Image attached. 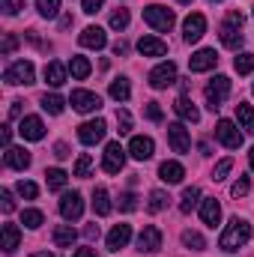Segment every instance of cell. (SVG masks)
<instances>
[{"label": "cell", "mask_w": 254, "mask_h": 257, "mask_svg": "<svg viewBox=\"0 0 254 257\" xmlns=\"http://www.w3.org/2000/svg\"><path fill=\"white\" fill-rule=\"evenodd\" d=\"M69 105H72L78 114H93V111L102 108V99H99V93H90V90H72Z\"/></svg>", "instance_id": "5b68a950"}, {"label": "cell", "mask_w": 254, "mask_h": 257, "mask_svg": "<svg viewBox=\"0 0 254 257\" xmlns=\"http://www.w3.org/2000/svg\"><path fill=\"white\" fill-rule=\"evenodd\" d=\"M66 180H69V174H66L63 168H51V171H45V183H48L51 192H60V189L66 186Z\"/></svg>", "instance_id": "4dcf8cb0"}, {"label": "cell", "mask_w": 254, "mask_h": 257, "mask_svg": "<svg viewBox=\"0 0 254 257\" xmlns=\"http://www.w3.org/2000/svg\"><path fill=\"white\" fill-rule=\"evenodd\" d=\"M75 239H78V233H75L72 224H57V227H54V245H57V248H72Z\"/></svg>", "instance_id": "d4e9b609"}, {"label": "cell", "mask_w": 254, "mask_h": 257, "mask_svg": "<svg viewBox=\"0 0 254 257\" xmlns=\"http://www.w3.org/2000/svg\"><path fill=\"white\" fill-rule=\"evenodd\" d=\"M111 27L114 30H126L129 27V9H114L111 12Z\"/></svg>", "instance_id": "60d3db41"}, {"label": "cell", "mask_w": 254, "mask_h": 257, "mask_svg": "<svg viewBox=\"0 0 254 257\" xmlns=\"http://www.w3.org/2000/svg\"><path fill=\"white\" fill-rule=\"evenodd\" d=\"M30 257H54V254H45V251H36V254H30Z\"/></svg>", "instance_id": "91938a15"}, {"label": "cell", "mask_w": 254, "mask_h": 257, "mask_svg": "<svg viewBox=\"0 0 254 257\" xmlns=\"http://www.w3.org/2000/svg\"><path fill=\"white\" fill-rule=\"evenodd\" d=\"M36 9L42 18H54L60 12V0H36Z\"/></svg>", "instance_id": "74e56055"}, {"label": "cell", "mask_w": 254, "mask_h": 257, "mask_svg": "<svg viewBox=\"0 0 254 257\" xmlns=\"http://www.w3.org/2000/svg\"><path fill=\"white\" fill-rule=\"evenodd\" d=\"M0 9L6 15H15L18 9H24V0H0Z\"/></svg>", "instance_id": "7dc6e473"}, {"label": "cell", "mask_w": 254, "mask_h": 257, "mask_svg": "<svg viewBox=\"0 0 254 257\" xmlns=\"http://www.w3.org/2000/svg\"><path fill=\"white\" fill-rule=\"evenodd\" d=\"M105 132H108V123L105 120H90V123H84V126L78 128V138H81V144L93 147V144H99L105 138Z\"/></svg>", "instance_id": "8fae6325"}, {"label": "cell", "mask_w": 254, "mask_h": 257, "mask_svg": "<svg viewBox=\"0 0 254 257\" xmlns=\"http://www.w3.org/2000/svg\"><path fill=\"white\" fill-rule=\"evenodd\" d=\"M248 159H251V171H254V147H251V153H248Z\"/></svg>", "instance_id": "94428289"}, {"label": "cell", "mask_w": 254, "mask_h": 257, "mask_svg": "<svg viewBox=\"0 0 254 257\" xmlns=\"http://www.w3.org/2000/svg\"><path fill=\"white\" fill-rule=\"evenodd\" d=\"M159 177H162L168 186H177V183H183L186 171H183L180 162H162V165H159Z\"/></svg>", "instance_id": "7402d4cb"}, {"label": "cell", "mask_w": 254, "mask_h": 257, "mask_svg": "<svg viewBox=\"0 0 254 257\" xmlns=\"http://www.w3.org/2000/svg\"><path fill=\"white\" fill-rule=\"evenodd\" d=\"M117 123H120V132H123V135L132 132V117H129V111H117Z\"/></svg>", "instance_id": "f907efd6"}, {"label": "cell", "mask_w": 254, "mask_h": 257, "mask_svg": "<svg viewBox=\"0 0 254 257\" xmlns=\"http://www.w3.org/2000/svg\"><path fill=\"white\" fill-rule=\"evenodd\" d=\"M174 111H177L186 123H200V111L194 108V102H191L189 96H180V99H177V105H174Z\"/></svg>", "instance_id": "cb8c5ba5"}, {"label": "cell", "mask_w": 254, "mask_h": 257, "mask_svg": "<svg viewBox=\"0 0 254 257\" xmlns=\"http://www.w3.org/2000/svg\"><path fill=\"white\" fill-rule=\"evenodd\" d=\"M18 132H21L24 141H42V138H45V123H42L39 117H24L21 126H18Z\"/></svg>", "instance_id": "ffe728a7"}, {"label": "cell", "mask_w": 254, "mask_h": 257, "mask_svg": "<svg viewBox=\"0 0 254 257\" xmlns=\"http://www.w3.org/2000/svg\"><path fill=\"white\" fill-rule=\"evenodd\" d=\"M84 236L87 239H99V224H87L84 227Z\"/></svg>", "instance_id": "f5cc1de1"}, {"label": "cell", "mask_w": 254, "mask_h": 257, "mask_svg": "<svg viewBox=\"0 0 254 257\" xmlns=\"http://www.w3.org/2000/svg\"><path fill=\"white\" fill-rule=\"evenodd\" d=\"M168 200H171L168 194L162 192V189H156V192H150V203H147V209H150V212H162V209L168 206Z\"/></svg>", "instance_id": "d590c367"}, {"label": "cell", "mask_w": 254, "mask_h": 257, "mask_svg": "<svg viewBox=\"0 0 254 257\" xmlns=\"http://www.w3.org/2000/svg\"><path fill=\"white\" fill-rule=\"evenodd\" d=\"M227 96H230V78L227 75H215L206 84V105H209V111H218Z\"/></svg>", "instance_id": "3957f363"}, {"label": "cell", "mask_w": 254, "mask_h": 257, "mask_svg": "<svg viewBox=\"0 0 254 257\" xmlns=\"http://www.w3.org/2000/svg\"><path fill=\"white\" fill-rule=\"evenodd\" d=\"M197 200H200V189H197V186H189V189L183 192V200H180V212L189 215L191 209L197 206Z\"/></svg>", "instance_id": "d6a6232c"}, {"label": "cell", "mask_w": 254, "mask_h": 257, "mask_svg": "<svg viewBox=\"0 0 254 257\" xmlns=\"http://www.w3.org/2000/svg\"><path fill=\"white\" fill-rule=\"evenodd\" d=\"M129 239H132V227L129 224H117L111 233H108V248L111 251H120V248H126Z\"/></svg>", "instance_id": "603a6c76"}, {"label": "cell", "mask_w": 254, "mask_h": 257, "mask_svg": "<svg viewBox=\"0 0 254 257\" xmlns=\"http://www.w3.org/2000/svg\"><path fill=\"white\" fill-rule=\"evenodd\" d=\"M242 24H245V18L239 12H227V21L221 24V45L224 48H230V51H239L242 48V42H245Z\"/></svg>", "instance_id": "7a4b0ae2"}, {"label": "cell", "mask_w": 254, "mask_h": 257, "mask_svg": "<svg viewBox=\"0 0 254 257\" xmlns=\"http://www.w3.org/2000/svg\"><path fill=\"white\" fill-rule=\"evenodd\" d=\"M6 168H15V171H24L30 168V153L24 147H6V156H3Z\"/></svg>", "instance_id": "44dd1931"}, {"label": "cell", "mask_w": 254, "mask_h": 257, "mask_svg": "<svg viewBox=\"0 0 254 257\" xmlns=\"http://www.w3.org/2000/svg\"><path fill=\"white\" fill-rule=\"evenodd\" d=\"M168 144H171L174 153H189V147H191L189 128L183 126V123H171L168 126Z\"/></svg>", "instance_id": "7c38bea8"}, {"label": "cell", "mask_w": 254, "mask_h": 257, "mask_svg": "<svg viewBox=\"0 0 254 257\" xmlns=\"http://www.w3.org/2000/svg\"><path fill=\"white\" fill-rule=\"evenodd\" d=\"M138 51L141 57H165L168 54V42L159 36H141L138 39Z\"/></svg>", "instance_id": "4fadbf2b"}, {"label": "cell", "mask_w": 254, "mask_h": 257, "mask_svg": "<svg viewBox=\"0 0 254 257\" xmlns=\"http://www.w3.org/2000/svg\"><path fill=\"white\" fill-rule=\"evenodd\" d=\"M45 81L51 87H63L66 84V66L60 60H51V63L45 66Z\"/></svg>", "instance_id": "484cf974"}, {"label": "cell", "mask_w": 254, "mask_h": 257, "mask_svg": "<svg viewBox=\"0 0 254 257\" xmlns=\"http://www.w3.org/2000/svg\"><path fill=\"white\" fill-rule=\"evenodd\" d=\"M78 42H81L84 48L102 51V48L108 45V36H105V30H102V27H84V33L78 36Z\"/></svg>", "instance_id": "e0dca14e"}, {"label": "cell", "mask_w": 254, "mask_h": 257, "mask_svg": "<svg viewBox=\"0 0 254 257\" xmlns=\"http://www.w3.org/2000/svg\"><path fill=\"white\" fill-rule=\"evenodd\" d=\"M126 51H129V45L123 42V39H120V42H114V54H117V57H120V54H126Z\"/></svg>", "instance_id": "9f6ffc18"}, {"label": "cell", "mask_w": 254, "mask_h": 257, "mask_svg": "<svg viewBox=\"0 0 254 257\" xmlns=\"http://www.w3.org/2000/svg\"><path fill=\"white\" fill-rule=\"evenodd\" d=\"M200 218H203L206 227H215L221 221V203L215 197H203L200 200Z\"/></svg>", "instance_id": "d6986e66"}, {"label": "cell", "mask_w": 254, "mask_h": 257, "mask_svg": "<svg viewBox=\"0 0 254 257\" xmlns=\"http://www.w3.org/2000/svg\"><path fill=\"white\" fill-rule=\"evenodd\" d=\"M0 206H3V212H6V215L15 209V200H12V192H9V189H3V192H0Z\"/></svg>", "instance_id": "c3c4849f"}, {"label": "cell", "mask_w": 254, "mask_h": 257, "mask_svg": "<svg viewBox=\"0 0 254 257\" xmlns=\"http://www.w3.org/2000/svg\"><path fill=\"white\" fill-rule=\"evenodd\" d=\"M90 174H93V156H90V153H81L78 162H75V177L84 180V177H90Z\"/></svg>", "instance_id": "e575fe53"}, {"label": "cell", "mask_w": 254, "mask_h": 257, "mask_svg": "<svg viewBox=\"0 0 254 257\" xmlns=\"http://www.w3.org/2000/svg\"><path fill=\"white\" fill-rule=\"evenodd\" d=\"M60 215H63L66 221H78V218L84 215V197L78 192L63 194V200H60Z\"/></svg>", "instance_id": "30bf717a"}, {"label": "cell", "mask_w": 254, "mask_h": 257, "mask_svg": "<svg viewBox=\"0 0 254 257\" xmlns=\"http://www.w3.org/2000/svg\"><path fill=\"white\" fill-rule=\"evenodd\" d=\"M75 257H99V254H96V248H78Z\"/></svg>", "instance_id": "6f0895ef"}, {"label": "cell", "mask_w": 254, "mask_h": 257, "mask_svg": "<svg viewBox=\"0 0 254 257\" xmlns=\"http://www.w3.org/2000/svg\"><path fill=\"white\" fill-rule=\"evenodd\" d=\"M203 33H206V18L200 12H191L189 18H186V24H183V39L186 42H197Z\"/></svg>", "instance_id": "5bb4252c"}, {"label": "cell", "mask_w": 254, "mask_h": 257, "mask_svg": "<svg viewBox=\"0 0 254 257\" xmlns=\"http://www.w3.org/2000/svg\"><path fill=\"white\" fill-rule=\"evenodd\" d=\"M102 3H105V0H81V9H84L87 15H93V12L102 9Z\"/></svg>", "instance_id": "816d5d0a"}, {"label": "cell", "mask_w": 254, "mask_h": 257, "mask_svg": "<svg viewBox=\"0 0 254 257\" xmlns=\"http://www.w3.org/2000/svg\"><path fill=\"white\" fill-rule=\"evenodd\" d=\"M129 96H132V87H129L126 78H117V81H111V99H114V102H126Z\"/></svg>", "instance_id": "836d02e7"}, {"label": "cell", "mask_w": 254, "mask_h": 257, "mask_svg": "<svg viewBox=\"0 0 254 257\" xmlns=\"http://www.w3.org/2000/svg\"><path fill=\"white\" fill-rule=\"evenodd\" d=\"M251 12H254V9H251Z\"/></svg>", "instance_id": "be15d7a7"}, {"label": "cell", "mask_w": 254, "mask_h": 257, "mask_svg": "<svg viewBox=\"0 0 254 257\" xmlns=\"http://www.w3.org/2000/svg\"><path fill=\"white\" fill-rule=\"evenodd\" d=\"M15 192L21 194V197H27V200H33V197L39 194V189H36V183H30V180H21V183L15 186Z\"/></svg>", "instance_id": "7bdbcfd3"}, {"label": "cell", "mask_w": 254, "mask_h": 257, "mask_svg": "<svg viewBox=\"0 0 254 257\" xmlns=\"http://www.w3.org/2000/svg\"><path fill=\"white\" fill-rule=\"evenodd\" d=\"M120 209H123V212H135V209H138V197L132 192L120 194Z\"/></svg>", "instance_id": "f6af8a7d"}, {"label": "cell", "mask_w": 254, "mask_h": 257, "mask_svg": "<svg viewBox=\"0 0 254 257\" xmlns=\"http://www.w3.org/2000/svg\"><path fill=\"white\" fill-rule=\"evenodd\" d=\"M39 102H42V111H48L51 117H57V114H63V105H66V102L60 99V96H57V93H51V96L45 93V96H42Z\"/></svg>", "instance_id": "1f68e13d"}, {"label": "cell", "mask_w": 254, "mask_h": 257, "mask_svg": "<svg viewBox=\"0 0 254 257\" xmlns=\"http://www.w3.org/2000/svg\"><path fill=\"white\" fill-rule=\"evenodd\" d=\"M248 239H251V224H248L245 218H230V224L224 227L218 245H221L224 251H236V248H242Z\"/></svg>", "instance_id": "6da1fadb"}, {"label": "cell", "mask_w": 254, "mask_h": 257, "mask_svg": "<svg viewBox=\"0 0 254 257\" xmlns=\"http://www.w3.org/2000/svg\"><path fill=\"white\" fill-rule=\"evenodd\" d=\"M93 209H96V215H111V194L108 189H96L93 192Z\"/></svg>", "instance_id": "83f0119b"}, {"label": "cell", "mask_w": 254, "mask_h": 257, "mask_svg": "<svg viewBox=\"0 0 254 257\" xmlns=\"http://www.w3.org/2000/svg\"><path fill=\"white\" fill-rule=\"evenodd\" d=\"M3 81L12 84V87L15 84H33V63L30 60H15V63L3 72Z\"/></svg>", "instance_id": "52a82bcc"}, {"label": "cell", "mask_w": 254, "mask_h": 257, "mask_svg": "<svg viewBox=\"0 0 254 257\" xmlns=\"http://www.w3.org/2000/svg\"><path fill=\"white\" fill-rule=\"evenodd\" d=\"M18 242H21V230L15 224H3V251L6 254H15Z\"/></svg>", "instance_id": "4316f807"}, {"label": "cell", "mask_w": 254, "mask_h": 257, "mask_svg": "<svg viewBox=\"0 0 254 257\" xmlns=\"http://www.w3.org/2000/svg\"><path fill=\"white\" fill-rule=\"evenodd\" d=\"M144 114H147V120H153V123H159V120H162V108H159V102H147V108H144Z\"/></svg>", "instance_id": "bcb514c9"}, {"label": "cell", "mask_w": 254, "mask_h": 257, "mask_svg": "<svg viewBox=\"0 0 254 257\" xmlns=\"http://www.w3.org/2000/svg\"><path fill=\"white\" fill-rule=\"evenodd\" d=\"M42 221H45V215H42L39 209H24V212H21V224L30 227V230H36Z\"/></svg>", "instance_id": "8d00e7d4"}, {"label": "cell", "mask_w": 254, "mask_h": 257, "mask_svg": "<svg viewBox=\"0 0 254 257\" xmlns=\"http://www.w3.org/2000/svg\"><path fill=\"white\" fill-rule=\"evenodd\" d=\"M218 63V54L212 51V48H200L197 54H191L189 57V69L191 72H209V69H215Z\"/></svg>", "instance_id": "2e32d148"}, {"label": "cell", "mask_w": 254, "mask_h": 257, "mask_svg": "<svg viewBox=\"0 0 254 257\" xmlns=\"http://www.w3.org/2000/svg\"><path fill=\"white\" fill-rule=\"evenodd\" d=\"M69 72H72V78H75V81H84V78L93 72V66H90L87 57H78V54H75V57L69 60Z\"/></svg>", "instance_id": "f1b7e54d"}, {"label": "cell", "mask_w": 254, "mask_h": 257, "mask_svg": "<svg viewBox=\"0 0 254 257\" xmlns=\"http://www.w3.org/2000/svg\"><path fill=\"white\" fill-rule=\"evenodd\" d=\"M21 105H24V102H12V108H9V117H12V120L21 117Z\"/></svg>", "instance_id": "11a10c76"}, {"label": "cell", "mask_w": 254, "mask_h": 257, "mask_svg": "<svg viewBox=\"0 0 254 257\" xmlns=\"http://www.w3.org/2000/svg\"><path fill=\"white\" fill-rule=\"evenodd\" d=\"M180 3H191V0H180Z\"/></svg>", "instance_id": "6125c7cd"}, {"label": "cell", "mask_w": 254, "mask_h": 257, "mask_svg": "<svg viewBox=\"0 0 254 257\" xmlns=\"http://www.w3.org/2000/svg\"><path fill=\"white\" fill-rule=\"evenodd\" d=\"M15 48H18V36L15 33H6L3 36V54H12Z\"/></svg>", "instance_id": "681fc988"}, {"label": "cell", "mask_w": 254, "mask_h": 257, "mask_svg": "<svg viewBox=\"0 0 254 257\" xmlns=\"http://www.w3.org/2000/svg\"><path fill=\"white\" fill-rule=\"evenodd\" d=\"M9 138H12V128L6 126V128H3V144H6V147H9Z\"/></svg>", "instance_id": "680465c9"}, {"label": "cell", "mask_w": 254, "mask_h": 257, "mask_svg": "<svg viewBox=\"0 0 254 257\" xmlns=\"http://www.w3.org/2000/svg\"><path fill=\"white\" fill-rule=\"evenodd\" d=\"M162 248V230L159 227H153V224H147L144 230H141V236H138V251H159Z\"/></svg>", "instance_id": "9a60e30c"}, {"label": "cell", "mask_w": 254, "mask_h": 257, "mask_svg": "<svg viewBox=\"0 0 254 257\" xmlns=\"http://www.w3.org/2000/svg\"><path fill=\"white\" fill-rule=\"evenodd\" d=\"M230 171H233V159H221V162L215 165V171H212V180L218 183V180H224Z\"/></svg>", "instance_id": "b9f144b4"}, {"label": "cell", "mask_w": 254, "mask_h": 257, "mask_svg": "<svg viewBox=\"0 0 254 257\" xmlns=\"http://www.w3.org/2000/svg\"><path fill=\"white\" fill-rule=\"evenodd\" d=\"M129 153H132V159L147 162V159L153 156V138H147V135H135V138L129 141Z\"/></svg>", "instance_id": "ac0fdd59"}, {"label": "cell", "mask_w": 254, "mask_h": 257, "mask_svg": "<svg viewBox=\"0 0 254 257\" xmlns=\"http://www.w3.org/2000/svg\"><path fill=\"white\" fill-rule=\"evenodd\" d=\"M236 120H239V128H245L248 135H254V108L251 105L239 102L236 105Z\"/></svg>", "instance_id": "f546056e"}, {"label": "cell", "mask_w": 254, "mask_h": 257, "mask_svg": "<svg viewBox=\"0 0 254 257\" xmlns=\"http://www.w3.org/2000/svg\"><path fill=\"white\" fill-rule=\"evenodd\" d=\"M144 21H147L153 30L168 33V30L174 27V21H177V18H174V12H171L168 6H156V3H153V6H147V9H144Z\"/></svg>", "instance_id": "277c9868"}, {"label": "cell", "mask_w": 254, "mask_h": 257, "mask_svg": "<svg viewBox=\"0 0 254 257\" xmlns=\"http://www.w3.org/2000/svg\"><path fill=\"white\" fill-rule=\"evenodd\" d=\"M174 81H180V78H177V66L171 63V60H168V63H159L150 72V87H153V90H165V87H171Z\"/></svg>", "instance_id": "9c48e42d"}, {"label": "cell", "mask_w": 254, "mask_h": 257, "mask_svg": "<svg viewBox=\"0 0 254 257\" xmlns=\"http://www.w3.org/2000/svg\"><path fill=\"white\" fill-rule=\"evenodd\" d=\"M248 189H251V180H248V177H239V180L233 183L230 194H233V197H245V194H248Z\"/></svg>", "instance_id": "ee69618b"}, {"label": "cell", "mask_w": 254, "mask_h": 257, "mask_svg": "<svg viewBox=\"0 0 254 257\" xmlns=\"http://www.w3.org/2000/svg\"><path fill=\"white\" fill-rule=\"evenodd\" d=\"M126 165V150L120 147V141H111L105 147V159H102V171L105 174H120Z\"/></svg>", "instance_id": "8992f818"}, {"label": "cell", "mask_w": 254, "mask_h": 257, "mask_svg": "<svg viewBox=\"0 0 254 257\" xmlns=\"http://www.w3.org/2000/svg\"><path fill=\"white\" fill-rule=\"evenodd\" d=\"M54 156H57V159H66V156H69V147H66L63 141H60V144L54 147Z\"/></svg>", "instance_id": "db71d44e"}, {"label": "cell", "mask_w": 254, "mask_h": 257, "mask_svg": "<svg viewBox=\"0 0 254 257\" xmlns=\"http://www.w3.org/2000/svg\"><path fill=\"white\" fill-rule=\"evenodd\" d=\"M183 245H186V248H191V251H200V248H206L203 236H200V233H194V230H186V233H183Z\"/></svg>", "instance_id": "f35d334b"}, {"label": "cell", "mask_w": 254, "mask_h": 257, "mask_svg": "<svg viewBox=\"0 0 254 257\" xmlns=\"http://www.w3.org/2000/svg\"><path fill=\"white\" fill-rule=\"evenodd\" d=\"M215 138H218L227 150H239V147H242V132L236 128L233 120H218V126H215Z\"/></svg>", "instance_id": "ba28073f"}, {"label": "cell", "mask_w": 254, "mask_h": 257, "mask_svg": "<svg viewBox=\"0 0 254 257\" xmlns=\"http://www.w3.org/2000/svg\"><path fill=\"white\" fill-rule=\"evenodd\" d=\"M233 69L239 72V75H248V72H254V54H239L236 60H233Z\"/></svg>", "instance_id": "ab89813d"}]
</instances>
